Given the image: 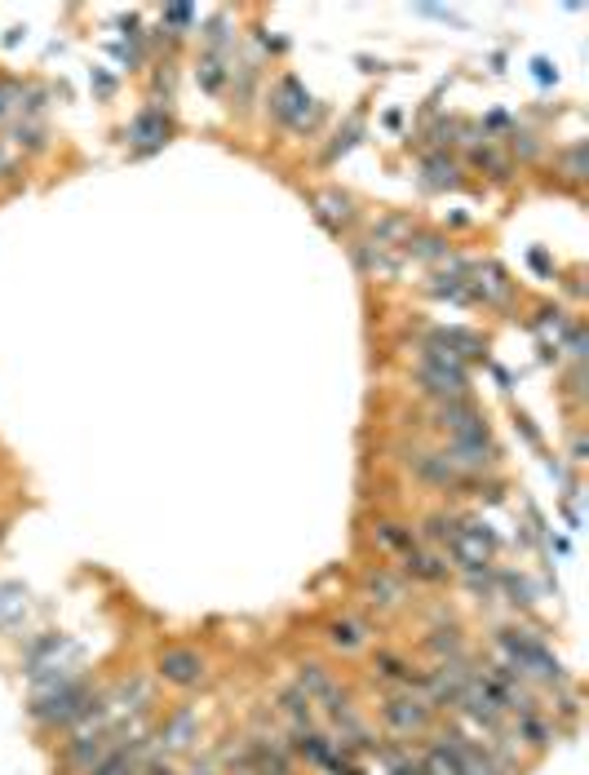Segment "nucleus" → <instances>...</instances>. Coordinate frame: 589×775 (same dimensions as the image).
Listing matches in <instances>:
<instances>
[{"instance_id":"17","label":"nucleus","mask_w":589,"mask_h":775,"mask_svg":"<svg viewBox=\"0 0 589 775\" xmlns=\"http://www.w3.org/2000/svg\"><path fill=\"white\" fill-rule=\"evenodd\" d=\"M395 775H426L421 762H395Z\"/></svg>"},{"instance_id":"11","label":"nucleus","mask_w":589,"mask_h":775,"mask_svg":"<svg viewBox=\"0 0 589 775\" xmlns=\"http://www.w3.org/2000/svg\"><path fill=\"white\" fill-rule=\"evenodd\" d=\"M297 744H302V753H306V758H315V762H333V749H328V740H324V736H302Z\"/></svg>"},{"instance_id":"13","label":"nucleus","mask_w":589,"mask_h":775,"mask_svg":"<svg viewBox=\"0 0 589 775\" xmlns=\"http://www.w3.org/2000/svg\"><path fill=\"white\" fill-rule=\"evenodd\" d=\"M89 775H129V758H124V753H107Z\"/></svg>"},{"instance_id":"2","label":"nucleus","mask_w":589,"mask_h":775,"mask_svg":"<svg viewBox=\"0 0 589 775\" xmlns=\"http://www.w3.org/2000/svg\"><path fill=\"white\" fill-rule=\"evenodd\" d=\"M155 669H160V678L173 682V687H195V682L204 678V656L191 647H169V651H160V665Z\"/></svg>"},{"instance_id":"16","label":"nucleus","mask_w":589,"mask_h":775,"mask_svg":"<svg viewBox=\"0 0 589 775\" xmlns=\"http://www.w3.org/2000/svg\"><path fill=\"white\" fill-rule=\"evenodd\" d=\"M191 18H195V14H191V9H186V5H173V9H169V23H178V27H186V23H191Z\"/></svg>"},{"instance_id":"3","label":"nucleus","mask_w":589,"mask_h":775,"mask_svg":"<svg viewBox=\"0 0 589 775\" xmlns=\"http://www.w3.org/2000/svg\"><path fill=\"white\" fill-rule=\"evenodd\" d=\"M386 722L403 736H412V731H426L430 727V705H421V700H390L386 705Z\"/></svg>"},{"instance_id":"4","label":"nucleus","mask_w":589,"mask_h":775,"mask_svg":"<svg viewBox=\"0 0 589 775\" xmlns=\"http://www.w3.org/2000/svg\"><path fill=\"white\" fill-rule=\"evenodd\" d=\"M275 116L288 120V124H297V129L306 124V116H310V98L302 93V85H297V80H284V85H279V93H275Z\"/></svg>"},{"instance_id":"7","label":"nucleus","mask_w":589,"mask_h":775,"mask_svg":"<svg viewBox=\"0 0 589 775\" xmlns=\"http://www.w3.org/2000/svg\"><path fill=\"white\" fill-rule=\"evenodd\" d=\"M421 767H426V775H461V767H457V758H452L448 744H434Z\"/></svg>"},{"instance_id":"9","label":"nucleus","mask_w":589,"mask_h":775,"mask_svg":"<svg viewBox=\"0 0 589 775\" xmlns=\"http://www.w3.org/2000/svg\"><path fill=\"white\" fill-rule=\"evenodd\" d=\"M381 545H386V550H412V536L408 532H399V523H381Z\"/></svg>"},{"instance_id":"5","label":"nucleus","mask_w":589,"mask_h":775,"mask_svg":"<svg viewBox=\"0 0 589 775\" xmlns=\"http://www.w3.org/2000/svg\"><path fill=\"white\" fill-rule=\"evenodd\" d=\"M129 138H133V147H138V151H155L164 138H169V120H164L160 111H142V116L133 120Z\"/></svg>"},{"instance_id":"10","label":"nucleus","mask_w":589,"mask_h":775,"mask_svg":"<svg viewBox=\"0 0 589 775\" xmlns=\"http://www.w3.org/2000/svg\"><path fill=\"white\" fill-rule=\"evenodd\" d=\"M284 709L293 713L297 722H310V696H306V691H297V687L284 691Z\"/></svg>"},{"instance_id":"8","label":"nucleus","mask_w":589,"mask_h":775,"mask_svg":"<svg viewBox=\"0 0 589 775\" xmlns=\"http://www.w3.org/2000/svg\"><path fill=\"white\" fill-rule=\"evenodd\" d=\"M368 589H372V598H377V594H386V598H381L386 607H390V603H399V598H403V585H399V581H390L386 572H381V576H372Z\"/></svg>"},{"instance_id":"15","label":"nucleus","mask_w":589,"mask_h":775,"mask_svg":"<svg viewBox=\"0 0 589 775\" xmlns=\"http://www.w3.org/2000/svg\"><path fill=\"white\" fill-rule=\"evenodd\" d=\"M430 173H434V182H452V164H443V160H430Z\"/></svg>"},{"instance_id":"12","label":"nucleus","mask_w":589,"mask_h":775,"mask_svg":"<svg viewBox=\"0 0 589 775\" xmlns=\"http://www.w3.org/2000/svg\"><path fill=\"white\" fill-rule=\"evenodd\" d=\"M191 727H195L191 713H178V718H173V727H169V749H182L186 736H191Z\"/></svg>"},{"instance_id":"6","label":"nucleus","mask_w":589,"mask_h":775,"mask_svg":"<svg viewBox=\"0 0 589 775\" xmlns=\"http://www.w3.org/2000/svg\"><path fill=\"white\" fill-rule=\"evenodd\" d=\"M474 288H479V297H483V302H496V306H501V302H510V293H514V288H510V279H505L501 271H496V266H488V271H479V279H474Z\"/></svg>"},{"instance_id":"1","label":"nucleus","mask_w":589,"mask_h":775,"mask_svg":"<svg viewBox=\"0 0 589 775\" xmlns=\"http://www.w3.org/2000/svg\"><path fill=\"white\" fill-rule=\"evenodd\" d=\"M501 647L514 656V665L519 669H532V674H541V678H558V660H550V651H545V643H536L532 634H501Z\"/></svg>"},{"instance_id":"18","label":"nucleus","mask_w":589,"mask_h":775,"mask_svg":"<svg viewBox=\"0 0 589 775\" xmlns=\"http://www.w3.org/2000/svg\"><path fill=\"white\" fill-rule=\"evenodd\" d=\"M0 111H5V89H0Z\"/></svg>"},{"instance_id":"14","label":"nucleus","mask_w":589,"mask_h":775,"mask_svg":"<svg viewBox=\"0 0 589 775\" xmlns=\"http://www.w3.org/2000/svg\"><path fill=\"white\" fill-rule=\"evenodd\" d=\"M333 643L337 647H359V643H364V629H359V625H333Z\"/></svg>"}]
</instances>
